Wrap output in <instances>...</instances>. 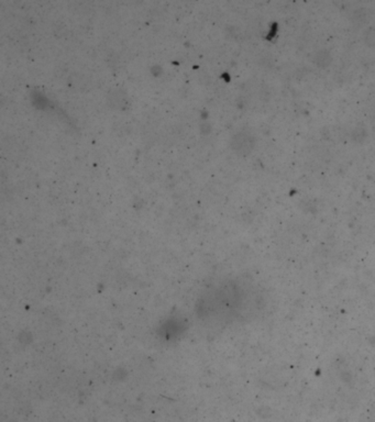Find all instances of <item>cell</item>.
Here are the masks:
<instances>
[{"label":"cell","mask_w":375,"mask_h":422,"mask_svg":"<svg viewBox=\"0 0 375 422\" xmlns=\"http://www.w3.org/2000/svg\"><path fill=\"white\" fill-rule=\"evenodd\" d=\"M232 149L236 153L240 155H248L252 152L255 145V139L250 133L240 132L237 133L233 137L232 141Z\"/></svg>","instance_id":"cell-1"},{"label":"cell","mask_w":375,"mask_h":422,"mask_svg":"<svg viewBox=\"0 0 375 422\" xmlns=\"http://www.w3.org/2000/svg\"><path fill=\"white\" fill-rule=\"evenodd\" d=\"M315 63L320 68H326L331 63V55L328 51L320 50L315 55Z\"/></svg>","instance_id":"cell-2"},{"label":"cell","mask_w":375,"mask_h":422,"mask_svg":"<svg viewBox=\"0 0 375 422\" xmlns=\"http://www.w3.org/2000/svg\"><path fill=\"white\" fill-rule=\"evenodd\" d=\"M363 41L370 47H375V28L370 26L363 32Z\"/></svg>","instance_id":"cell-3"}]
</instances>
